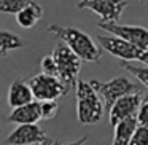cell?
<instances>
[{"instance_id":"obj_9","label":"cell","mask_w":148,"mask_h":145,"mask_svg":"<svg viewBox=\"0 0 148 145\" xmlns=\"http://www.w3.org/2000/svg\"><path fill=\"white\" fill-rule=\"evenodd\" d=\"M27 144H40V145H54V140L48 137L45 131L37 123L32 124H18L13 132H10L3 140V145H27Z\"/></svg>"},{"instance_id":"obj_16","label":"cell","mask_w":148,"mask_h":145,"mask_svg":"<svg viewBox=\"0 0 148 145\" xmlns=\"http://www.w3.org/2000/svg\"><path fill=\"white\" fill-rule=\"evenodd\" d=\"M121 67L126 72H129L132 77L137 78L140 81V85L148 88V65H145V67L143 65H132L129 61H121Z\"/></svg>"},{"instance_id":"obj_22","label":"cell","mask_w":148,"mask_h":145,"mask_svg":"<svg viewBox=\"0 0 148 145\" xmlns=\"http://www.w3.org/2000/svg\"><path fill=\"white\" fill-rule=\"evenodd\" d=\"M86 140H88V135H83L81 139H78V140H75V142H65V144H61V145H84Z\"/></svg>"},{"instance_id":"obj_8","label":"cell","mask_w":148,"mask_h":145,"mask_svg":"<svg viewBox=\"0 0 148 145\" xmlns=\"http://www.w3.org/2000/svg\"><path fill=\"white\" fill-rule=\"evenodd\" d=\"M97 27L108 34L118 35L127 42L134 43L135 46L148 51V29L143 26H127V24H119V23H105L99 21Z\"/></svg>"},{"instance_id":"obj_19","label":"cell","mask_w":148,"mask_h":145,"mask_svg":"<svg viewBox=\"0 0 148 145\" xmlns=\"http://www.w3.org/2000/svg\"><path fill=\"white\" fill-rule=\"evenodd\" d=\"M129 145H148V126L138 124L132 134Z\"/></svg>"},{"instance_id":"obj_7","label":"cell","mask_w":148,"mask_h":145,"mask_svg":"<svg viewBox=\"0 0 148 145\" xmlns=\"http://www.w3.org/2000/svg\"><path fill=\"white\" fill-rule=\"evenodd\" d=\"M126 0H80L77 8L91 10L105 23H119L123 11L127 8Z\"/></svg>"},{"instance_id":"obj_11","label":"cell","mask_w":148,"mask_h":145,"mask_svg":"<svg viewBox=\"0 0 148 145\" xmlns=\"http://www.w3.org/2000/svg\"><path fill=\"white\" fill-rule=\"evenodd\" d=\"M8 121L14 124H32L38 123L42 120V109H40V100H32L29 104H24L21 107H14L8 115Z\"/></svg>"},{"instance_id":"obj_5","label":"cell","mask_w":148,"mask_h":145,"mask_svg":"<svg viewBox=\"0 0 148 145\" xmlns=\"http://www.w3.org/2000/svg\"><path fill=\"white\" fill-rule=\"evenodd\" d=\"M89 83L92 85V88L99 93V96L102 97L103 105H105V112H108V110L112 109V105L119 99V97L140 91V85L134 83V81H131L126 77H115L110 81L91 80Z\"/></svg>"},{"instance_id":"obj_2","label":"cell","mask_w":148,"mask_h":145,"mask_svg":"<svg viewBox=\"0 0 148 145\" xmlns=\"http://www.w3.org/2000/svg\"><path fill=\"white\" fill-rule=\"evenodd\" d=\"M77 118L81 124L92 126L102 120L105 105L89 81L78 80L77 86Z\"/></svg>"},{"instance_id":"obj_26","label":"cell","mask_w":148,"mask_h":145,"mask_svg":"<svg viewBox=\"0 0 148 145\" xmlns=\"http://www.w3.org/2000/svg\"><path fill=\"white\" fill-rule=\"evenodd\" d=\"M0 131H2V128H0Z\"/></svg>"},{"instance_id":"obj_17","label":"cell","mask_w":148,"mask_h":145,"mask_svg":"<svg viewBox=\"0 0 148 145\" xmlns=\"http://www.w3.org/2000/svg\"><path fill=\"white\" fill-rule=\"evenodd\" d=\"M32 0H0V13L18 14L23 8H26Z\"/></svg>"},{"instance_id":"obj_24","label":"cell","mask_w":148,"mask_h":145,"mask_svg":"<svg viewBox=\"0 0 148 145\" xmlns=\"http://www.w3.org/2000/svg\"><path fill=\"white\" fill-rule=\"evenodd\" d=\"M54 145H61V142H59V140H54Z\"/></svg>"},{"instance_id":"obj_13","label":"cell","mask_w":148,"mask_h":145,"mask_svg":"<svg viewBox=\"0 0 148 145\" xmlns=\"http://www.w3.org/2000/svg\"><path fill=\"white\" fill-rule=\"evenodd\" d=\"M138 126L137 116H131V118H126L123 121H119L118 124H115V132H113V140L112 145H129L131 137L134 134L135 128Z\"/></svg>"},{"instance_id":"obj_6","label":"cell","mask_w":148,"mask_h":145,"mask_svg":"<svg viewBox=\"0 0 148 145\" xmlns=\"http://www.w3.org/2000/svg\"><path fill=\"white\" fill-rule=\"evenodd\" d=\"M29 85L32 88L34 97L37 100H58L59 97L69 94V88L62 83L61 78L54 75H48L45 72L38 75H34L29 80Z\"/></svg>"},{"instance_id":"obj_18","label":"cell","mask_w":148,"mask_h":145,"mask_svg":"<svg viewBox=\"0 0 148 145\" xmlns=\"http://www.w3.org/2000/svg\"><path fill=\"white\" fill-rule=\"evenodd\" d=\"M40 109H42V120H53L58 115L59 104L58 100H42Z\"/></svg>"},{"instance_id":"obj_14","label":"cell","mask_w":148,"mask_h":145,"mask_svg":"<svg viewBox=\"0 0 148 145\" xmlns=\"http://www.w3.org/2000/svg\"><path fill=\"white\" fill-rule=\"evenodd\" d=\"M42 18H43V8L37 3L35 0H32L26 8H23V10L16 14V23L19 24L21 27H24V29H30V27L35 26Z\"/></svg>"},{"instance_id":"obj_10","label":"cell","mask_w":148,"mask_h":145,"mask_svg":"<svg viewBox=\"0 0 148 145\" xmlns=\"http://www.w3.org/2000/svg\"><path fill=\"white\" fill-rule=\"evenodd\" d=\"M142 102H143V94H142V91L131 93V94H126V96L119 97V99L112 105V109L108 110L110 124L115 126V124H118L119 121H123V120L135 116Z\"/></svg>"},{"instance_id":"obj_20","label":"cell","mask_w":148,"mask_h":145,"mask_svg":"<svg viewBox=\"0 0 148 145\" xmlns=\"http://www.w3.org/2000/svg\"><path fill=\"white\" fill-rule=\"evenodd\" d=\"M40 67H42V72H45V74L58 77V72H56V62H54V59H53L51 54L45 56V58L42 59V62H40Z\"/></svg>"},{"instance_id":"obj_4","label":"cell","mask_w":148,"mask_h":145,"mask_svg":"<svg viewBox=\"0 0 148 145\" xmlns=\"http://www.w3.org/2000/svg\"><path fill=\"white\" fill-rule=\"evenodd\" d=\"M97 42L102 46V49H105L107 53H110L112 56L121 59V61H138L143 65H148V51L135 46L134 43L127 42V40L121 38L118 35H97Z\"/></svg>"},{"instance_id":"obj_21","label":"cell","mask_w":148,"mask_h":145,"mask_svg":"<svg viewBox=\"0 0 148 145\" xmlns=\"http://www.w3.org/2000/svg\"><path fill=\"white\" fill-rule=\"evenodd\" d=\"M137 121L138 124H143L148 126V99H143V102L140 104L138 107V112H137Z\"/></svg>"},{"instance_id":"obj_3","label":"cell","mask_w":148,"mask_h":145,"mask_svg":"<svg viewBox=\"0 0 148 145\" xmlns=\"http://www.w3.org/2000/svg\"><path fill=\"white\" fill-rule=\"evenodd\" d=\"M51 56L56 62L58 78H61L69 89H73L78 83V74L81 70V58L75 54L64 42L54 46Z\"/></svg>"},{"instance_id":"obj_12","label":"cell","mask_w":148,"mask_h":145,"mask_svg":"<svg viewBox=\"0 0 148 145\" xmlns=\"http://www.w3.org/2000/svg\"><path fill=\"white\" fill-rule=\"evenodd\" d=\"M35 99L32 93L29 81H24L21 78H16L8 88V105L11 109L14 107H21L24 104H29Z\"/></svg>"},{"instance_id":"obj_15","label":"cell","mask_w":148,"mask_h":145,"mask_svg":"<svg viewBox=\"0 0 148 145\" xmlns=\"http://www.w3.org/2000/svg\"><path fill=\"white\" fill-rule=\"evenodd\" d=\"M23 46H24V40L18 34L0 29V56L2 58L8 56V53L13 51V49H19Z\"/></svg>"},{"instance_id":"obj_25","label":"cell","mask_w":148,"mask_h":145,"mask_svg":"<svg viewBox=\"0 0 148 145\" xmlns=\"http://www.w3.org/2000/svg\"><path fill=\"white\" fill-rule=\"evenodd\" d=\"M27 145H40V144H27Z\"/></svg>"},{"instance_id":"obj_1","label":"cell","mask_w":148,"mask_h":145,"mask_svg":"<svg viewBox=\"0 0 148 145\" xmlns=\"http://www.w3.org/2000/svg\"><path fill=\"white\" fill-rule=\"evenodd\" d=\"M48 32L61 42H64L75 54L80 56L81 61L97 62L102 58V46H97V43L78 27H64L51 24L48 27Z\"/></svg>"},{"instance_id":"obj_23","label":"cell","mask_w":148,"mask_h":145,"mask_svg":"<svg viewBox=\"0 0 148 145\" xmlns=\"http://www.w3.org/2000/svg\"><path fill=\"white\" fill-rule=\"evenodd\" d=\"M137 2H138V3H147L148 0H137Z\"/></svg>"}]
</instances>
